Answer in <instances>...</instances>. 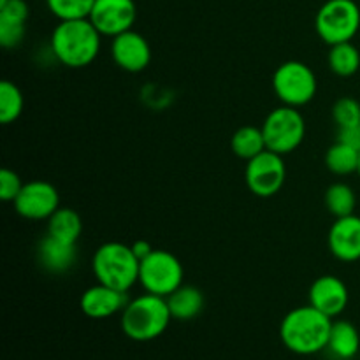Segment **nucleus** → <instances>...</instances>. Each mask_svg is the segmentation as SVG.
<instances>
[{
    "mask_svg": "<svg viewBox=\"0 0 360 360\" xmlns=\"http://www.w3.org/2000/svg\"><path fill=\"white\" fill-rule=\"evenodd\" d=\"M48 9L60 21L83 20L90 16L95 0H46Z\"/></svg>",
    "mask_w": 360,
    "mask_h": 360,
    "instance_id": "a878e982",
    "label": "nucleus"
},
{
    "mask_svg": "<svg viewBox=\"0 0 360 360\" xmlns=\"http://www.w3.org/2000/svg\"><path fill=\"white\" fill-rule=\"evenodd\" d=\"M83 232L81 217L70 207H58L48 220V234L65 243L76 245Z\"/></svg>",
    "mask_w": 360,
    "mask_h": 360,
    "instance_id": "aec40b11",
    "label": "nucleus"
},
{
    "mask_svg": "<svg viewBox=\"0 0 360 360\" xmlns=\"http://www.w3.org/2000/svg\"><path fill=\"white\" fill-rule=\"evenodd\" d=\"M329 250L341 262H355L360 260V217L336 218L329 231Z\"/></svg>",
    "mask_w": 360,
    "mask_h": 360,
    "instance_id": "2eb2a0df",
    "label": "nucleus"
},
{
    "mask_svg": "<svg viewBox=\"0 0 360 360\" xmlns=\"http://www.w3.org/2000/svg\"><path fill=\"white\" fill-rule=\"evenodd\" d=\"M333 118L338 129L343 127H359L360 125V104L352 97H343L334 104Z\"/></svg>",
    "mask_w": 360,
    "mask_h": 360,
    "instance_id": "bb28decb",
    "label": "nucleus"
},
{
    "mask_svg": "<svg viewBox=\"0 0 360 360\" xmlns=\"http://www.w3.org/2000/svg\"><path fill=\"white\" fill-rule=\"evenodd\" d=\"M111 55L116 65L127 72H141L151 62V48L136 30H127L112 37Z\"/></svg>",
    "mask_w": 360,
    "mask_h": 360,
    "instance_id": "f8f14e48",
    "label": "nucleus"
},
{
    "mask_svg": "<svg viewBox=\"0 0 360 360\" xmlns=\"http://www.w3.org/2000/svg\"><path fill=\"white\" fill-rule=\"evenodd\" d=\"M333 319L311 304L301 306L285 315L280 338L285 347L297 355H313L326 350L329 343Z\"/></svg>",
    "mask_w": 360,
    "mask_h": 360,
    "instance_id": "f257e3e1",
    "label": "nucleus"
},
{
    "mask_svg": "<svg viewBox=\"0 0 360 360\" xmlns=\"http://www.w3.org/2000/svg\"><path fill=\"white\" fill-rule=\"evenodd\" d=\"M4 2H7V0H0V4H4Z\"/></svg>",
    "mask_w": 360,
    "mask_h": 360,
    "instance_id": "2f4dec72",
    "label": "nucleus"
},
{
    "mask_svg": "<svg viewBox=\"0 0 360 360\" xmlns=\"http://www.w3.org/2000/svg\"><path fill=\"white\" fill-rule=\"evenodd\" d=\"M127 304H129L127 292L116 290V288L102 283H97L88 288V290H84L79 301L81 311L88 319L94 320L109 319V316L123 311Z\"/></svg>",
    "mask_w": 360,
    "mask_h": 360,
    "instance_id": "4468645a",
    "label": "nucleus"
},
{
    "mask_svg": "<svg viewBox=\"0 0 360 360\" xmlns=\"http://www.w3.org/2000/svg\"><path fill=\"white\" fill-rule=\"evenodd\" d=\"M357 197L352 186L347 183H333L326 192V206L336 218L354 214Z\"/></svg>",
    "mask_w": 360,
    "mask_h": 360,
    "instance_id": "b1692460",
    "label": "nucleus"
},
{
    "mask_svg": "<svg viewBox=\"0 0 360 360\" xmlns=\"http://www.w3.org/2000/svg\"><path fill=\"white\" fill-rule=\"evenodd\" d=\"M39 264L46 271L55 274H62L69 271L77 260V250L74 243L60 241L53 236L46 234V238L37 246Z\"/></svg>",
    "mask_w": 360,
    "mask_h": 360,
    "instance_id": "f3484780",
    "label": "nucleus"
},
{
    "mask_svg": "<svg viewBox=\"0 0 360 360\" xmlns=\"http://www.w3.org/2000/svg\"><path fill=\"white\" fill-rule=\"evenodd\" d=\"M136 18L137 9L134 0H95L88 20L101 35L116 37L123 32L132 30Z\"/></svg>",
    "mask_w": 360,
    "mask_h": 360,
    "instance_id": "9b49d317",
    "label": "nucleus"
},
{
    "mask_svg": "<svg viewBox=\"0 0 360 360\" xmlns=\"http://www.w3.org/2000/svg\"><path fill=\"white\" fill-rule=\"evenodd\" d=\"M101 37L88 18L60 21L51 34L53 55L70 69L88 67L101 51Z\"/></svg>",
    "mask_w": 360,
    "mask_h": 360,
    "instance_id": "f03ea898",
    "label": "nucleus"
},
{
    "mask_svg": "<svg viewBox=\"0 0 360 360\" xmlns=\"http://www.w3.org/2000/svg\"><path fill=\"white\" fill-rule=\"evenodd\" d=\"M28 4L25 0H7L0 4V44L6 49L23 42L27 32Z\"/></svg>",
    "mask_w": 360,
    "mask_h": 360,
    "instance_id": "dca6fc26",
    "label": "nucleus"
},
{
    "mask_svg": "<svg viewBox=\"0 0 360 360\" xmlns=\"http://www.w3.org/2000/svg\"><path fill=\"white\" fill-rule=\"evenodd\" d=\"M97 283L108 285L116 290L129 292L139 283L141 260L132 252V246L118 241H109L98 246L91 259Z\"/></svg>",
    "mask_w": 360,
    "mask_h": 360,
    "instance_id": "20e7f679",
    "label": "nucleus"
},
{
    "mask_svg": "<svg viewBox=\"0 0 360 360\" xmlns=\"http://www.w3.org/2000/svg\"><path fill=\"white\" fill-rule=\"evenodd\" d=\"M338 143H343L347 146L355 148L360 151V125L359 127H343L338 129Z\"/></svg>",
    "mask_w": 360,
    "mask_h": 360,
    "instance_id": "c85d7f7f",
    "label": "nucleus"
},
{
    "mask_svg": "<svg viewBox=\"0 0 360 360\" xmlns=\"http://www.w3.org/2000/svg\"><path fill=\"white\" fill-rule=\"evenodd\" d=\"M185 269L176 255L167 250H155L141 262L139 283L148 294L167 299L183 285Z\"/></svg>",
    "mask_w": 360,
    "mask_h": 360,
    "instance_id": "0eeeda50",
    "label": "nucleus"
},
{
    "mask_svg": "<svg viewBox=\"0 0 360 360\" xmlns=\"http://www.w3.org/2000/svg\"><path fill=\"white\" fill-rule=\"evenodd\" d=\"M23 94L20 88L9 79L0 83V122L2 125H11L23 112Z\"/></svg>",
    "mask_w": 360,
    "mask_h": 360,
    "instance_id": "393cba45",
    "label": "nucleus"
},
{
    "mask_svg": "<svg viewBox=\"0 0 360 360\" xmlns=\"http://www.w3.org/2000/svg\"><path fill=\"white\" fill-rule=\"evenodd\" d=\"M58 207V190L42 179L25 183L20 195L14 199V210L25 220H49Z\"/></svg>",
    "mask_w": 360,
    "mask_h": 360,
    "instance_id": "9d476101",
    "label": "nucleus"
},
{
    "mask_svg": "<svg viewBox=\"0 0 360 360\" xmlns=\"http://www.w3.org/2000/svg\"><path fill=\"white\" fill-rule=\"evenodd\" d=\"M231 148L234 151L236 157L243 158V160H252L257 155H260L262 151L267 150L266 146V137H264L262 129H257V127L246 125L241 127L239 130H236L234 136H232Z\"/></svg>",
    "mask_w": 360,
    "mask_h": 360,
    "instance_id": "412c9836",
    "label": "nucleus"
},
{
    "mask_svg": "<svg viewBox=\"0 0 360 360\" xmlns=\"http://www.w3.org/2000/svg\"><path fill=\"white\" fill-rule=\"evenodd\" d=\"M267 150L288 155L297 150L306 136V123L297 108L281 105L267 115L262 125Z\"/></svg>",
    "mask_w": 360,
    "mask_h": 360,
    "instance_id": "423d86ee",
    "label": "nucleus"
},
{
    "mask_svg": "<svg viewBox=\"0 0 360 360\" xmlns=\"http://www.w3.org/2000/svg\"><path fill=\"white\" fill-rule=\"evenodd\" d=\"M329 67L334 74L341 77L354 76L360 69V53L352 41L330 46Z\"/></svg>",
    "mask_w": 360,
    "mask_h": 360,
    "instance_id": "5701e85b",
    "label": "nucleus"
},
{
    "mask_svg": "<svg viewBox=\"0 0 360 360\" xmlns=\"http://www.w3.org/2000/svg\"><path fill=\"white\" fill-rule=\"evenodd\" d=\"M171 320L167 299L146 292L125 306L122 311V330L134 341H151L165 333Z\"/></svg>",
    "mask_w": 360,
    "mask_h": 360,
    "instance_id": "7ed1b4c3",
    "label": "nucleus"
},
{
    "mask_svg": "<svg viewBox=\"0 0 360 360\" xmlns=\"http://www.w3.org/2000/svg\"><path fill=\"white\" fill-rule=\"evenodd\" d=\"M316 34L329 46L348 42L360 28V9L354 0H327L315 18Z\"/></svg>",
    "mask_w": 360,
    "mask_h": 360,
    "instance_id": "39448f33",
    "label": "nucleus"
},
{
    "mask_svg": "<svg viewBox=\"0 0 360 360\" xmlns=\"http://www.w3.org/2000/svg\"><path fill=\"white\" fill-rule=\"evenodd\" d=\"M273 90L285 105L301 108L316 94V76L306 63L290 60L274 70Z\"/></svg>",
    "mask_w": 360,
    "mask_h": 360,
    "instance_id": "6e6552de",
    "label": "nucleus"
},
{
    "mask_svg": "<svg viewBox=\"0 0 360 360\" xmlns=\"http://www.w3.org/2000/svg\"><path fill=\"white\" fill-rule=\"evenodd\" d=\"M360 151L343 143H334L326 153V165L333 174L348 176L359 171Z\"/></svg>",
    "mask_w": 360,
    "mask_h": 360,
    "instance_id": "4be33fe9",
    "label": "nucleus"
},
{
    "mask_svg": "<svg viewBox=\"0 0 360 360\" xmlns=\"http://www.w3.org/2000/svg\"><path fill=\"white\" fill-rule=\"evenodd\" d=\"M167 304L169 309H171L172 319L192 320L202 311L204 295L199 288L192 287V285H181L178 290L169 295Z\"/></svg>",
    "mask_w": 360,
    "mask_h": 360,
    "instance_id": "6ab92c4d",
    "label": "nucleus"
},
{
    "mask_svg": "<svg viewBox=\"0 0 360 360\" xmlns=\"http://www.w3.org/2000/svg\"><path fill=\"white\" fill-rule=\"evenodd\" d=\"M130 246H132V252L136 253V257L141 260V262H143L146 257H150L151 253L155 252L153 246H151L148 241H143V239H141V241H136L134 245H130Z\"/></svg>",
    "mask_w": 360,
    "mask_h": 360,
    "instance_id": "c756f323",
    "label": "nucleus"
},
{
    "mask_svg": "<svg viewBox=\"0 0 360 360\" xmlns=\"http://www.w3.org/2000/svg\"><path fill=\"white\" fill-rule=\"evenodd\" d=\"M287 178L283 155L266 150L255 158L248 160L245 171L246 185L250 192L259 197H273L283 186Z\"/></svg>",
    "mask_w": 360,
    "mask_h": 360,
    "instance_id": "1a4fd4ad",
    "label": "nucleus"
},
{
    "mask_svg": "<svg viewBox=\"0 0 360 360\" xmlns=\"http://www.w3.org/2000/svg\"><path fill=\"white\" fill-rule=\"evenodd\" d=\"M25 183H21L20 176L11 169H2L0 171V199L4 202H14L18 195H20L21 188Z\"/></svg>",
    "mask_w": 360,
    "mask_h": 360,
    "instance_id": "cd10ccee",
    "label": "nucleus"
},
{
    "mask_svg": "<svg viewBox=\"0 0 360 360\" xmlns=\"http://www.w3.org/2000/svg\"><path fill=\"white\" fill-rule=\"evenodd\" d=\"M327 350L340 360H352L360 350V336L354 323L347 320L333 322Z\"/></svg>",
    "mask_w": 360,
    "mask_h": 360,
    "instance_id": "a211bd4d",
    "label": "nucleus"
},
{
    "mask_svg": "<svg viewBox=\"0 0 360 360\" xmlns=\"http://www.w3.org/2000/svg\"><path fill=\"white\" fill-rule=\"evenodd\" d=\"M308 297L313 308L330 319H336L347 309L350 294H348V288L343 280L333 276V274H326L313 281Z\"/></svg>",
    "mask_w": 360,
    "mask_h": 360,
    "instance_id": "ddd939ff",
    "label": "nucleus"
},
{
    "mask_svg": "<svg viewBox=\"0 0 360 360\" xmlns=\"http://www.w3.org/2000/svg\"><path fill=\"white\" fill-rule=\"evenodd\" d=\"M357 174L360 176V160H359V171H357Z\"/></svg>",
    "mask_w": 360,
    "mask_h": 360,
    "instance_id": "7c9ffc66",
    "label": "nucleus"
}]
</instances>
